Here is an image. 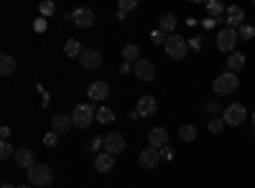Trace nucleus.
Segmentation results:
<instances>
[{
    "mask_svg": "<svg viewBox=\"0 0 255 188\" xmlns=\"http://www.w3.org/2000/svg\"><path fill=\"white\" fill-rule=\"evenodd\" d=\"M212 89H215V94H220V97L235 94L240 89V76L232 74V71H225V74H220L215 81H212Z\"/></svg>",
    "mask_w": 255,
    "mask_h": 188,
    "instance_id": "1",
    "label": "nucleus"
},
{
    "mask_svg": "<svg viewBox=\"0 0 255 188\" xmlns=\"http://www.w3.org/2000/svg\"><path fill=\"white\" fill-rule=\"evenodd\" d=\"M95 120H97V110L92 107V104H77L74 112H72V122L79 130H87Z\"/></svg>",
    "mask_w": 255,
    "mask_h": 188,
    "instance_id": "2",
    "label": "nucleus"
},
{
    "mask_svg": "<svg viewBox=\"0 0 255 188\" xmlns=\"http://www.w3.org/2000/svg\"><path fill=\"white\" fill-rule=\"evenodd\" d=\"M28 183H36V186H51L54 183V168L46 163H36L33 168L28 171Z\"/></svg>",
    "mask_w": 255,
    "mask_h": 188,
    "instance_id": "3",
    "label": "nucleus"
},
{
    "mask_svg": "<svg viewBox=\"0 0 255 188\" xmlns=\"http://www.w3.org/2000/svg\"><path fill=\"white\" fill-rule=\"evenodd\" d=\"M163 46H166V54H168V59L181 61V59L186 56V51H189V41L174 33V36H168V41H166Z\"/></svg>",
    "mask_w": 255,
    "mask_h": 188,
    "instance_id": "4",
    "label": "nucleus"
},
{
    "mask_svg": "<svg viewBox=\"0 0 255 188\" xmlns=\"http://www.w3.org/2000/svg\"><path fill=\"white\" fill-rule=\"evenodd\" d=\"M245 117H248V112H245L243 104H227L225 112H222V120H225L227 127H240L245 122Z\"/></svg>",
    "mask_w": 255,
    "mask_h": 188,
    "instance_id": "5",
    "label": "nucleus"
},
{
    "mask_svg": "<svg viewBox=\"0 0 255 188\" xmlns=\"http://www.w3.org/2000/svg\"><path fill=\"white\" fill-rule=\"evenodd\" d=\"M238 41H240V36H238L235 28H222L217 33V49L225 51V54H232V51H235V46H238Z\"/></svg>",
    "mask_w": 255,
    "mask_h": 188,
    "instance_id": "6",
    "label": "nucleus"
},
{
    "mask_svg": "<svg viewBox=\"0 0 255 188\" xmlns=\"http://www.w3.org/2000/svg\"><path fill=\"white\" fill-rule=\"evenodd\" d=\"M156 110H158V102H156L151 94H145V97L138 99V107H135L133 117H153Z\"/></svg>",
    "mask_w": 255,
    "mask_h": 188,
    "instance_id": "7",
    "label": "nucleus"
},
{
    "mask_svg": "<svg viewBox=\"0 0 255 188\" xmlns=\"http://www.w3.org/2000/svg\"><path fill=\"white\" fill-rule=\"evenodd\" d=\"M135 76H138V81H153L156 79V66H153V61H148V59H140V61H135Z\"/></svg>",
    "mask_w": 255,
    "mask_h": 188,
    "instance_id": "8",
    "label": "nucleus"
},
{
    "mask_svg": "<svg viewBox=\"0 0 255 188\" xmlns=\"http://www.w3.org/2000/svg\"><path fill=\"white\" fill-rule=\"evenodd\" d=\"M161 150H156V148H145L140 155H138V163H140V168H145V171H153L156 165L161 163Z\"/></svg>",
    "mask_w": 255,
    "mask_h": 188,
    "instance_id": "9",
    "label": "nucleus"
},
{
    "mask_svg": "<svg viewBox=\"0 0 255 188\" xmlns=\"http://www.w3.org/2000/svg\"><path fill=\"white\" fill-rule=\"evenodd\" d=\"M69 20H72V23H77L79 28H92L95 13H92L90 8H77L74 13H69Z\"/></svg>",
    "mask_w": 255,
    "mask_h": 188,
    "instance_id": "10",
    "label": "nucleus"
},
{
    "mask_svg": "<svg viewBox=\"0 0 255 188\" xmlns=\"http://www.w3.org/2000/svg\"><path fill=\"white\" fill-rule=\"evenodd\" d=\"M125 150V137L120 132H110V135H105V153H110V155H120Z\"/></svg>",
    "mask_w": 255,
    "mask_h": 188,
    "instance_id": "11",
    "label": "nucleus"
},
{
    "mask_svg": "<svg viewBox=\"0 0 255 188\" xmlns=\"http://www.w3.org/2000/svg\"><path fill=\"white\" fill-rule=\"evenodd\" d=\"M13 160H15L18 168H26V171H31L33 165H36V155H33L31 148H18L15 155H13Z\"/></svg>",
    "mask_w": 255,
    "mask_h": 188,
    "instance_id": "12",
    "label": "nucleus"
},
{
    "mask_svg": "<svg viewBox=\"0 0 255 188\" xmlns=\"http://www.w3.org/2000/svg\"><path fill=\"white\" fill-rule=\"evenodd\" d=\"M87 97H90L92 102L108 99V97H110V84H108V81H92V84L87 87Z\"/></svg>",
    "mask_w": 255,
    "mask_h": 188,
    "instance_id": "13",
    "label": "nucleus"
},
{
    "mask_svg": "<svg viewBox=\"0 0 255 188\" xmlns=\"http://www.w3.org/2000/svg\"><path fill=\"white\" fill-rule=\"evenodd\" d=\"M79 64H82L84 69H97V66L102 64V54H100L97 49H84L82 56H79Z\"/></svg>",
    "mask_w": 255,
    "mask_h": 188,
    "instance_id": "14",
    "label": "nucleus"
},
{
    "mask_svg": "<svg viewBox=\"0 0 255 188\" xmlns=\"http://www.w3.org/2000/svg\"><path fill=\"white\" fill-rule=\"evenodd\" d=\"M148 142H151V148L163 150L166 145H168V130L166 127H153L151 135H148Z\"/></svg>",
    "mask_w": 255,
    "mask_h": 188,
    "instance_id": "15",
    "label": "nucleus"
},
{
    "mask_svg": "<svg viewBox=\"0 0 255 188\" xmlns=\"http://www.w3.org/2000/svg\"><path fill=\"white\" fill-rule=\"evenodd\" d=\"M243 20H245V13H243V8L240 5H230L227 8V28H235L238 31V26H243Z\"/></svg>",
    "mask_w": 255,
    "mask_h": 188,
    "instance_id": "16",
    "label": "nucleus"
},
{
    "mask_svg": "<svg viewBox=\"0 0 255 188\" xmlns=\"http://www.w3.org/2000/svg\"><path fill=\"white\" fill-rule=\"evenodd\" d=\"M95 168H97V173H110V171L115 168V155H110V153H97Z\"/></svg>",
    "mask_w": 255,
    "mask_h": 188,
    "instance_id": "17",
    "label": "nucleus"
},
{
    "mask_svg": "<svg viewBox=\"0 0 255 188\" xmlns=\"http://www.w3.org/2000/svg\"><path fill=\"white\" fill-rule=\"evenodd\" d=\"M51 127H54V132H69L72 127H74V122H72V115H56L54 120H51Z\"/></svg>",
    "mask_w": 255,
    "mask_h": 188,
    "instance_id": "18",
    "label": "nucleus"
},
{
    "mask_svg": "<svg viewBox=\"0 0 255 188\" xmlns=\"http://www.w3.org/2000/svg\"><path fill=\"white\" fill-rule=\"evenodd\" d=\"M15 69H18V61H15L10 54H3V56H0V74L8 76V74H13Z\"/></svg>",
    "mask_w": 255,
    "mask_h": 188,
    "instance_id": "19",
    "label": "nucleus"
},
{
    "mask_svg": "<svg viewBox=\"0 0 255 188\" xmlns=\"http://www.w3.org/2000/svg\"><path fill=\"white\" fill-rule=\"evenodd\" d=\"M197 127H194V125H181V127H179V140L181 142H194L197 140Z\"/></svg>",
    "mask_w": 255,
    "mask_h": 188,
    "instance_id": "20",
    "label": "nucleus"
},
{
    "mask_svg": "<svg viewBox=\"0 0 255 188\" xmlns=\"http://www.w3.org/2000/svg\"><path fill=\"white\" fill-rule=\"evenodd\" d=\"M123 59L128 61V64H135V61H140V49H138L135 44L123 46Z\"/></svg>",
    "mask_w": 255,
    "mask_h": 188,
    "instance_id": "21",
    "label": "nucleus"
},
{
    "mask_svg": "<svg viewBox=\"0 0 255 188\" xmlns=\"http://www.w3.org/2000/svg\"><path fill=\"white\" fill-rule=\"evenodd\" d=\"M243 66H245V56H243V54H230V59H227V71L238 74Z\"/></svg>",
    "mask_w": 255,
    "mask_h": 188,
    "instance_id": "22",
    "label": "nucleus"
},
{
    "mask_svg": "<svg viewBox=\"0 0 255 188\" xmlns=\"http://www.w3.org/2000/svg\"><path fill=\"white\" fill-rule=\"evenodd\" d=\"M82 51H84V49H82V44H79L77 38H69L67 44H64V54H67V56H72V59H74V56L79 59V56H82Z\"/></svg>",
    "mask_w": 255,
    "mask_h": 188,
    "instance_id": "23",
    "label": "nucleus"
},
{
    "mask_svg": "<svg viewBox=\"0 0 255 188\" xmlns=\"http://www.w3.org/2000/svg\"><path fill=\"white\" fill-rule=\"evenodd\" d=\"M174 28H176V15L174 13H163L161 15V31L163 33H171Z\"/></svg>",
    "mask_w": 255,
    "mask_h": 188,
    "instance_id": "24",
    "label": "nucleus"
},
{
    "mask_svg": "<svg viewBox=\"0 0 255 188\" xmlns=\"http://www.w3.org/2000/svg\"><path fill=\"white\" fill-rule=\"evenodd\" d=\"M97 122H102V125L115 122V112L110 107H97Z\"/></svg>",
    "mask_w": 255,
    "mask_h": 188,
    "instance_id": "25",
    "label": "nucleus"
},
{
    "mask_svg": "<svg viewBox=\"0 0 255 188\" xmlns=\"http://www.w3.org/2000/svg\"><path fill=\"white\" fill-rule=\"evenodd\" d=\"M207 13H209V18H217V15L227 13V8L222 3H217V0H212V3H207Z\"/></svg>",
    "mask_w": 255,
    "mask_h": 188,
    "instance_id": "26",
    "label": "nucleus"
},
{
    "mask_svg": "<svg viewBox=\"0 0 255 188\" xmlns=\"http://www.w3.org/2000/svg\"><path fill=\"white\" fill-rule=\"evenodd\" d=\"M38 13H41V18L54 15V13H56V3H51V0H44V3L38 5Z\"/></svg>",
    "mask_w": 255,
    "mask_h": 188,
    "instance_id": "27",
    "label": "nucleus"
},
{
    "mask_svg": "<svg viewBox=\"0 0 255 188\" xmlns=\"http://www.w3.org/2000/svg\"><path fill=\"white\" fill-rule=\"evenodd\" d=\"M13 155H15L13 145H10L8 140H3V142H0V160H8V158H13Z\"/></svg>",
    "mask_w": 255,
    "mask_h": 188,
    "instance_id": "28",
    "label": "nucleus"
},
{
    "mask_svg": "<svg viewBox=\"0 0 255 188\" xmlns=\"http://www.w3.org/2000/svg\"><path fill=\"white\" fill-rule=\"evenodd\" d=\"M207 127H209V132H212V135H217V132H222V130L227 127V125H225V120L215 117V120H209V125H207Z\"/></svg>",
    "mask_w": 255,
    "mask_h": 188,
    "instance_id": "29",
    "label": "nucleus"
},
{
    "mask_svg": "<svg viewBox=\"0 0 255 188\" xmlns=\"http://www.w3.org/2000/svg\"><path fill=\"white\" fill-rule=\"evenodd\" d=\"M135 8H138V0H120V3H118V10L125 13V15L130 10H135Z\"/></svg>",
    "mask_w": 255,
    "mask_h": 188,
    "instance_id": "30",
    "label": "nucleus"
},
{
    "mask_svg": "<svg viewBox=\"0 0 255 188\" xmlns=\"http://www.w3.org/2000/svg\"><path fill=\"white\" fill-rule=\"evenodd\" d=\"M238 36H240L243 41H250V38L255 36V28H253L250 23H243V26H240V31H238Z\"/></svg>",
    "mask_w": 255,
    "mask_h": 188,
    "instance_id": "31",
    "label": "nucleus"
},
{
    "mask_svg": "<svg viewBox=\"0 0 255 188\" xmlns=\"http://www.w3.org/2000/svg\"><path fill=\"white\" fill-rule=\"evenodd\" d=\"M100 148H105V137H92V140H90V150L97 153Z\"/></svg>",
    "mask_w": 255,
    "mask_h": 188,
    "instance_id": "32",
    "label": "nucleus"
},
{
    "mask_svg": "<svg viewBox=\"0 0 255 188\" xmlns=\"http://www.w3.org/2000/svg\"><path fill=\"white\" fill-rule=\"evenodd\" d=\"M151 38H153V44H166V41H168V36H166L161 28H158V31H153V33H151Z\"/></svg>",
    "mask_w": 255,
    "mask_h": 188,
    "instance_id": "33",
    "label": "nucleus"
},
{
    "mask_svg": "<svg viewBox=\"0 0 255 188\" xmlns=\"http://www.w3.org/2000/svg\"><path fill=\"white\" fill-rule=\"evenodd\" d=\"M56 142H59V132H49V135L44 137V145H46V148H54Z\"/></svg>",
    "mask_w": 255,
    "mask_h": 188,
    "instance_id": "34",
    "label": "nucleus"
},
{
    "mask_svg": "<svg viewBox=\"0 0 255 188\" xmlns=\"http://www.w3.org/2000/svg\"><path fill=\"white\" fill-rule=\"evenodd\" d=\"M33 28H36V33H44L46 31V18H38L36 23H33Z\"/></svg>",
    "mask_w": 255,
    "mask_h": 188,
    "instance_id": "35",
    "label": "nucleus"
},
{
    "mask_svg": "<svg viewBox=\"0 0 255 188\" xmlns=\"http://www.w3.org/2000/svg\"><path fill=\"white\" fill-rule=\"evenodd\" d=\"M130 71H135V64H128L125 61V64L120 66V74H130Z\"/></svg>",
    "mask_w": 255,
    "mask_h": 188,
    "instance_id": "36",
    "label": "nucleus"
},
{
    "mask_svg": "<svg viewBox=\"0 0 255 188\" xmlns=\"http://www.w3.org/2000/svg\"><path fill=\"white\" fill-rule=\"evenodd\" d=\"M189 49L199 51V49H202V41H199V38H191V41H189Z\"/></svg>",
    "mask_w": 255,
    "mask_h": 188,
    "instance_id": "37",
    "label": "nucleus"
},
{
    "mask_svg": "<svg viewBox=\"0 0 255 188\" xmlns=\"http://www.w3.org/2000/svg\"><path fill=\"white\" fill-rule=\"evenodd\" d=\"M161 155H163V158H174V150H171V148H168V145H166V148L161 150Z\"/></svg>",
    "mask_w": 255,
    "mask_h": 188,
    "instance_id": "38",
    "label": "nucleus"
},
{
    "mask_svg": "<svg viewBox=\"0 0 255 188\" xmlns=\"http://www.w3.org/2000/svg\"><path fill=\"white\" fill-rule=\"evenodd\" d=\"M204 28H215V18H204Z\"/></svg>",
    "mask_w": 255,
    "mask_h": 188,
    "instance_id": "39",
    "label": "nucleus"
},
{
    "mask_svg": "<svg viewBox=\"0 0 255 188\" xmlns=\"http://www.w3.org/2000/svg\"><path fill=\"white\" fill-rule=\"evenodd\" d=\"M0 135H3V140H8L10 137V127H3V130H0Z\"/></svg>",
    "mask_w": 255,
    "mask_h": 188,
    "instance_id": "40",
    "label": "nucleus"
},
{
    "mask_svg": "<svg viewBox=\"0 0 255 188\" xmlns=\"http://www.w3.org/2000/svg\"><path fill=\"white\" fill-rule=\"evenodd\" d=\"M15 188H33L31 183H20V186H15Z\"/></svg>",
    "mask_w": 255,
    "mask_h": 188,
    "instance_id": "41",
    "label": "nucleus"
},
{
    "mask_svg": "<svg viewBox=\"0 0 255 188\" xmlns=\"http://www.w3.org/2000/svg\"><path fill=\"white\" fill-rule=\"evenodd\" d=\"M3 188H13V186H10V183H3Z\"/></svg>",
    "mask_w": 255,
    "mask_h": 188,
    "instance_id": "42",
    "label": "nucleus"
},
{
    "mask_svg": "<svg viewBox=\"0 0 255 188\" xmlns=\"http://www.w3.org/2000/svg\"><path fill=\"white\" fill-rule=\"evenodd\" d=\"M253 127H255V112H253Z\"/></svg>",
    "mask_w": 255,
    "mask_h": 188,
    "instance_id": "43",
    "label": "nucleus"
},
{
    "mask_svg": "<svg viewBox=\"0 0 255 188\" xmlns=\"http://www.w3.org/2000/svg\"><path fill=\"white\" fill-rule=\"evenodd\" d=\"M253 8H255V3H253Z\"/></svg>",
    "mask_w": 255,
    "mask_h": 188,
    "instance_id": "44",
    "label": "nucleus"
}]
</instances>
